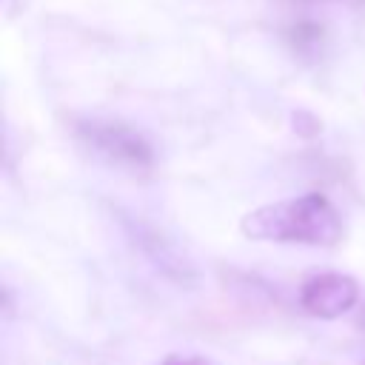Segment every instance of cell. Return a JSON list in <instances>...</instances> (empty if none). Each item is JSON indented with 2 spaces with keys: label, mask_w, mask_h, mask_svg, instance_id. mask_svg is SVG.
Masks as SVG:
<instances>
[{
  "label": "cell",
  "mask_w": 365,
  "mask_h": 365,
  "mask_svg": "<svg viewBox=\"0 0 365 365\" xmlns=\"http://www.w3.org/2000/svg\"><path fill=\"white\" fill-rule=\"evenodd\" d=\"M74 134L86 148H91L108 165L128 168V171H148L154 165L151 143L123 120L86 117L74 123Z\"/></svg>",
  "instance_id": "cell-2"
},
{
  "label": "cell",
  "mask_w": 365,
  "mask_h": 365,
  "mask_svg": "<svg viewBox=\"0 0 365 365\" xmlns=\"http://www.w3.org/2000/svg\"><path fill=\"white\" fill-rule=\"evenodd\" d=\"M359 299V282L339 271H322L302 282L299 305L308 317L317 319H336L348 314Z\"/></svg>",
  "instance_id": "cell-3"
},
{
  "label": "cell",
  "mask_w": 365,
  "mask_h": 365,
  "mask_svg": "<svg viewBox=\"0 0 365 365\" xmlns=\"http://www.w3.org/2000/svg\"><path fill=\"white\" fill-rule=\"evenodd\" d=\"M319 128H322V123H319L314 114H308V111H297V114H294V131H297V134L314 137V134H319Z\"/></svg>",
  "instance_id": "cell-4"
},
{
  "label": "cell",
  "mask_w": 365,
  "mask_h": 365,
  "mask_svg": "<svg viewBox=\"0 0 365 365\" xmlns=\"http://www.w3.org/2000/svg\"><path fill=\"white\" fill-rule=\"evenodd\" d=\"M240 231L257 242L331 248L342 240V217L325 194L308 191L302 197L277 200L248 211Z\"/></svg>",
  "instance_id": "cell-1"
},
{
  "label": "cell",
  "mask_w": 365,
  "mask_h": 365,
  "mask_svg": "<svg viewBox=\"0 0 365 365\" xmlns=\"http://www.w3.org/2000/svg\"><path fill=\"white\" fill-rule=\"evenodd\" d=\"M163 365H214V362H208L202 356H180V354H171V356L163 359Z\"/></svg>",
  "instance_id": "cell-5"
}]
</instances>
